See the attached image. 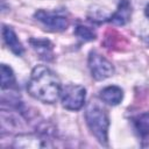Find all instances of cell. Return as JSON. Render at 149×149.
Instances as JSON below:
<instances>
[{
  "label": "cell",
  "instance_id": "7",
  "mask_svg": "<svg viewBox=\"0 0 149 149\" xmlns=\"http://www.w3.org/2000/svg\"><path fill=\"white\" fill-rule=\"evenodd\" d=\"M132 123L142 146L146 147L149 143V112L135 115L132 118Z\"/></svg>",
  "mask_w": 149,
  "mask_h": 149
},
{
  "label": "cell",
  "instance_id": "12",
  "mask_svg": "<svg viewBox=\"0 0 149 149\" xmlns=\"http://www.w3.org/2000/svg\"><path fill=\"white\" fill-rule=\"evenodd\" d=\"M0 74H1V88L2 91L5 90H9L12 87H15L16 85V80H15V74L13 72V70L10 69V66L6 65V64H1L0 68Z\"/></svg>",
  "mask_w": 149,
  "mask_h": 149
},
{
  "label": "cell",
  "instance_id": "10",
  "mask_svg": "<svg viewBox=\"0 0 149 149\" xmlns=\"http://www.w3.org/2000/svg\"><path fill=\"white\" fill-rule=\"evenodd\" d=\"M30 45L37 52L38 57L44 61H51L54 57V45L49 40L45 38H30Z\"/></svg>",
  "mask_w": 149,
  "mask_h": 149
},
{
  "label": "cell",
  "instance_id": "3",
  "mask_svg": "<svg viewBox=\"0 0 149 149\" xmlns=\"http://www.w3.org/2000/svg\"><path fill=\"white\" fill-rule=\"evenodd\" d=\"M86 90L81 85L68 84L62 87L61 91V101L62 106L69 111H78L85 104Z\"/></svg>",
  "mask_w": 149,
  "mask_h": 149
},
{
  "label": "cell",
  "instance_id": "11",
  "mask_svg": "<svg viewBox=\"0 0 149 149\" xmlns=\"http://www.w3.org/2000/svg\"><path fill=\"white\" fill-rule=\"evenodd\" d=\"M99 95H100V99L105 104L111 105V106H116L123 99V91L121 87L116 85H111V86H106L105 88H102Z\"/></svg>",
  "mask_w": 149,
  "mask_h": 149
},
{
  "label": "cell",
  "instance_id": "14",
  "mask_svg": "<svg viewBox=\"0 0 149 149\" xmlns=\"http://www.w3.org/2000/svg\"><path fill=\"white\" fill-rule=\"evenodd\" d=\"M146 15H147V17L149 19V3H148L147 7H146Z\"/></svg>",
  "mask_w": 149,
  "mask_h": 149
},
{
  "label": "cell",
  "instance_id": "13",
  "mask_svg": "<svg viewBox=\"0 0 149 149\" xmlns=\"http://www.w3.org/2000/svg\"><path fill=\"white\" fill-rule=\"evenodd\" d=\"M74 35L78 38H80L81 41H84V42L93 41V40H95V36H97L95 33H94V30H92L91 28H88L86 26H81V24H79V26L76 27Z\"/></svg>",
  "mask_w": 149,
  "mask_h": 149
},
{
  "label": "cell",
  "instance_id": "8",
  "mask_svg": "<svg viewBox=\"0 0 149 149\" xmlns=\"http://www.w3.org/2000/svg\"><path fill=\"white\" fill-rule=\"evenodd\" d=\"M1 34H2V38H3V42L7 45V48L16 56H22L24 52V49H23V45L20 42L16 33L14 31V29L9 26L3 24Z\"/></svg>",
  "mask_w": 149,
  "mask_h": 149
},
{
  "label": "cell",
  "instance_id": "5",
  "mask_svg": "<svg viewBox=\"0 0 149 149\" xmlns=\"http://www.w3.org/2000/svg\"><path fill=\"white\" fill-rule=\"evenodd\" d=\"M50 141L51 140H49L47 132L26 133V134H19L15 136L13 141V147L21 148V149H37V148L52 147Z\"/></svg>",
  "mask_w": 149,
  "mask_h": 149
},
{
  "label": "cell",
  "instance_id": "4",
  "mask_svg": "<svg viewBox=\"0 0 149 149\" xmlns=\"http://www.w3.org/2000/svg\"><path fill=\"white\" fill-rule=\"evenodd\" d=\"M88 69L95 80H104L114 73L113 64L97 50H91L88 54Z\"/></svg>",
  "mask_w": 149,
  "mask_h": 149
},
{
  "label": "cell",
  "instance_id": "6",
  "mask_svg": "<svg viewBox=\"0 0 149 149\" xmlns=\"http://www.w3.org/2000/svg\"><path fill=\"white\" fill-rule=\"evenodd\" d=\"M34 16L40 23L51 31H63L69 27V19L61 13L38 9Z\"/></svg>",
  "mask_w": 149,
  "mask_h": 149
},
{
  "label": "cell",
  "instance_id": "2",
  "mask_svg": "<svg viewBox=\"0 0 149 149\" xmlns=\"http://www.w3.org/2000/svg\"><path fill=\"white\" fill-rule=\"evenodd\" d=\"M85 120L90 132L97 139V141L102 146H107L109 116L106 108L97 100H92L86 106Z\"/></svg>",
  "mask_w": 149,
  "mask_h": 149
},
{
  "label": "cell",
  "instance_id": "1",
  "mask_svg": "<svg viewBox=\"0 0 149 149\" xmlns=\"http://www.w3.org/2000/svg\"><path fill=\"white\" fill-rule=\"evenodd\" d=\"M28 93L36 100L44 104H54L61 97L62 85L54 71L44 65L33 69L27 84Z\"/></svg>",
  "mask_w": 149,
  "mask_h": 149
},
{
  "label": "cell",
  "instance_id": "9",
  "mask_svg": "<svg viewBox=\"0 0 149 149\" xmlns=\"http://www.w3.org/2000/svg\"><path fill=\"white\" fill-rule=\"evenodd\" d=\"M130 16H132V5L129 0H120L116 10L107 19V21L116 26H123L130 20Z\"/></svg>",
  "mask_w": 149,
  "mask_h": 149
}]
</instances>
